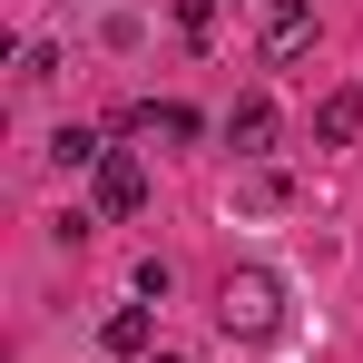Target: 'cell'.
<instances>
[{
  "instance_id": "8fae6325",
  "label": "cell",
  "mask_w": 363,
  "mask_h": 363,
  "mask_svg": "<svg viewBox=\"0 0 363 363\" xmlns=\"http://www.w3.org/2000/svg\"><path fill=\"white\" fill-rule=\"evenodd\" d=\"M50 79H60V50L30 40V50H20V89H50Z\"/></svg>"
},
{
  "instance_id": "6da1fadb",
  "label": "cell",
  "mask_w": 363,
  "mask_h": 363,
  "mask_svg": "<svg viewBox=\"0 0 363 363\" xmlns=\"http://www.w3.org/2000/svg\"><path fill=\"white\" fill-rule=\"evenodd\" d=\"M216 324H226L236 344H275V334H285V275L236 265V275L216 285Z\"/></svg>"
},
{
  "instance_id": "30bf717a",
  "label": "cell",
  "mask_w": 363,
  "mask_h": 363,
  "mask_svg": "<svg viewBox=\"0 0 363 363\" xmlns=\"http://www.w3.org/2000/svg\"><path fill=\"white\" fill-rule=\"evenodd\" d=\"M177 40H186V50L216 40V0H177Z\"/></svg>"
},
{
  "instance_id": "7c38bea8",
  "label": "cell",
  "mask_w": 363,
  "mask_h": 363,
  "mask_svg": "<svg viewBox=\"0 0 363 363\" xmlns=\"http://www.w3.org/2000/svg\"><path fill=\"white\" fill-rule=\"evenodd\" d=\"M157 363H186V354H157Z\"/></svg>"
},
{
  "instance_id": "277c9868",
  "label": "cell",
  "mask_w": 363,
  "mask_h": 363,
  "mask_svg": "<svg viewBox=\"0 0 363 363\" xmlns=\"http://www.w3.org/2000/svg\"><path fill=\"white\" fill-rule=\"evenodd\" d=\"M226 147H236L245 167H265V147H275V99H236V108H226Z\"/></svg>"
},
{
  "instance_id": "3957f363",
  "label": "cell",
  "mask_w": 363,
  "mask_h": 363,
  "mask_svg": "<svg viewBox=\"0 0 363 363\" xmlns=\"http://www.w3.org/2000/svg\"><path fill=\"white\" fill-rule=\"evenodd\" d=\"M255 50L275 69H295L304 50H314V0H265V20H255Z\"/></svg>"
},
{
  "instance_id": "9c48e42d",
  "label": "cell",
  "mask_w": 363,
  "mask_h": 363,
  "mask_svg": "<svg viewBox=\"0 0 363 363\" xmlns=\"http://www.w3.org/2000/svg\"><path fill=\"white\" fill-rule=\"evenodd\" d=\"M245 206H255V216L295 206V177H285V167H245Z\"/></svg>"
},
{
  "instance_id": "52a82bcc",
  "label": "cell",
  "mask_w": 363,
  "mask_h": 363,
  "mask_svg": "<svg viewBox=\"0 0 363 363\" xmlns=\"http://www.w3.org/2000/svg\"><path fill=\"white\" fill-rule=\"evenodd\" d=\"M147 138H167V147H186V138H206V118H196L186 99H147Z\"/></svg>"
},
{
  "instance_id": "8992f818",
  "label": "cell",
  "mask_w": 363,
  "mask_h": 363,
  "mask_svg": "<svg viewBox=\"0 0 363 363\" xmlns=\"http://www.w3.org/2000/svg\"><path fill=\"white\" fill-rule=\"evenodd\" d=\"M147 334H157V314H147V304H118V314L99 324V344H108V354H147Z\"/></svg>"
},
{
  "instance_id": "ba28073f",
  "label": "cell",
  "mask_w": 363,
  "mask_h": 363,
  "mask_svg": "<svg viewBox=\"0 0 363 363\" xmlns=\"http://www.w3.org/2000/svg\"><path fill=\"white\" fill-rule=\"evenodd\" d=\"M50 157H60V167H99V157H108V138H99V128H79V118H69L60 138H50Z\"/></svg>"
},
{
  "instance_id": "7a4b0ae2",
  "label": "cell",
  "mask_w": 363,
  "mask_h": 363,
  "mask_svg": "<svg viewBox=\"0 0 363 363\" xmlns=\"http://www.w3.org/2000/svg\"><path fill=\"white\" fill-rule=\"evenodd\" d=\"M147 206V167L128 157V147H108L99 167H89V216H138Z\"/></svg>"
},
{
  "instance_id": "5b68a950",
  "label": "cell",
  "mask_w": 363,
  "mask_h": 363,
  "mask_svg": "<svg viewBox=\"0 0 363 363\" xmlns=\"http://www.w3.org/2000/svg\"><path fill=\"white\" fill-rule=\"evenodd\" d=\"M363 138V89H324L314 99V147H354Z\"/></svg>"
}]
</instances>
